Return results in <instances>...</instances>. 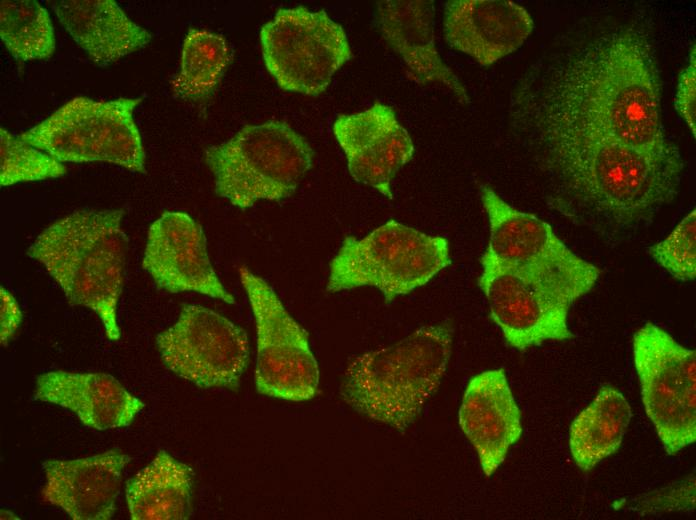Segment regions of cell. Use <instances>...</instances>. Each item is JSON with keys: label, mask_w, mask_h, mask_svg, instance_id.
Masks as SVG:
<instances>
[{"label": "cell", "mask_w": 696, "mask_h": 520, "mask_svg": "<svg viewBox=\"0 0 696 520\" xmlns=\"http://www.w3.org/2000/svg\"><path fill=\"white\" fill-rule=\"evenodd\" d=\"M631 418V406L619 390L600 388L570 426L569 448L576 465L587 471L615 453Z\"/></svg>", "instance_id": "23"}, {"label": "cell", "mask_w": 696, "mask_h": 520, "mask_svg": "<svg viewBox=\"0 0 696 520\" xmlns=\"http://www.w3.org/2000/svg\"><path fill=\"white\" fill-rule=\"evenodd\" d=\"M0 37L23 61L46 60L55 52V33L48 11L34 0L0 2Z\"/></svg>", "instance_id": "25"}, {"label": "cell", "mask_w": 696, "mask_h": 520, "mask_svg": "<svg viewBox=\"0 0 696 520\" xmlns=\"http://www.w3.org/2000/svg\"><path fill=\"white\" fill-rule=\"evenodd\" d=\"M650 256L677 280L696 277V213L687 214L662 241L648 249Z\"/></svg>", "instance_id": "27"}, {"label": "cell", "mask_w": 696, "mask_h": 520, "mask_svg": "<svg viewBox=\"0 0 696 520\" xmlns=\"http://www.w3.org/2000/svg\"><path fill=\"white\" fill-rule=\"evenodd\" d=\"M480 191L489 222L481 260L534 276L574 301L593 289L600 269L568 248L547 222L511 206L487 185Z\"/></svg>", "instance_id": "8"}, {"label": "cell", "mask_w": 696, "mask_h": 520, "mask_svg": "<svg viewBox=\"0 0 696 520\" xmlns=\"http://www.w3.org/2000/svg\"><path fill=\"white\" fill-rule=\"evenodd\" d=\"M449 323L423 326L398 342L354 358L343 400L365 417L404 430L437 391L452 350Z\"/></svg>", "instance_id": "4"}, {"label": "cell", "mask_w": 696, "mask_h": 520, "mask_svg": "<svg viewBox=\"0 0 696 520\" xmlns=\"http://www.w3.org/2000/svg\"><path fill=\"white\" fill-rule=\"evenodd\" d=\"M675 109L696 137V49L693 44L686 67L678 77Z\"/></svg>", "instance_id": "28"}, {"label": "cell", "mask_w": 696, "mask_h": 520, "mask_svg": "<svg viewBox=\"0 0 696 520\" xmlns=\"http://www.w3.org/2000/svg\"><path fill=\"white\" fill-rule=\"evenodd\" d=\"M533 28L528 11L508 0H454L445 7L447 42L482 66L516 51Z\"/></svg>", "instance_id": "18"}, {"label": "cell", "mask_w": 696, "mask_h": 520, "mask_svg": "<svg viewBox=\"0 0 696 520\" xmlns=\"http://www.w3.org/2000/svg\"><path fill=\"white\" fill-rule=\"evenodd\" d=\"M384 40L402 58L408 77L418 84L437 83L468 103L465 87L442 61L435 42L434 2L387 0L377 4Z\"/></svg>", "instance_id": "19"}, {"label": "cell", "mask_w": 696, "mask_h": 520, "mask_svg": "<svg viewBox=\"0 0 696 520\" xmlns=\"http://www.w3.org/2000/svg\"><path fill=\"white\" fill-rule=\"evenodd\" d=\"M163 364L201 388H235L247 366L242 328L200 305H185L177 321L157 335Z\"/></svg>", "instance_id": "12"}, {"label": "cell", "mask_w": 696, "mask_h": 520, "mask_svg": "<svg viewBox=\"0 0 696 520\" xmlns=\"http://www.w3.org/2000/svg\"><path fill=\"white\" fill-rule=\"evenodd\" d=\"M450 264L446 238L389 220L362 238L343 240L330 262L327 290L371 286L391 302L425 285Z\"/></svg>", "instance_id": "6"}, {"label": "cell", "mask_w": 696, "mask_h": 520, "mask_svg": "<svg viewBox=\"0 0 696 520\" xmlns=\"http://www.w3.org/2000/svg\"><path fill=\"white\" fill-rule=\"evenodd\" d=\"M313 156L308 142L279 121L246 125L205 151L216 193L242 209L289 197L312 167Z\"/></svg>", "instance_id": "5"}, {"label": "cell", "mask_w": 696, "mask_h": 520, "mask_svg": "<svg viewBox=\"0 0 696 520\" xmlns=\"http://www.w3.org/2000/svg\"><path fill=\"white\" fill-rule=\"evenodd\" d=\"M34 399L66 408L100 431L127 427L144 408L116 378L99 372L43 373L36 379Z\"/></svg>", "instance_id": "20"}, {"label": "cell", "mask_w": 696, "mask_h": 520, "mask_svg": "<svg viewBox=\"0 0 696 520\" xmlns=\"http://www.w3.org/2000/svg\"><path fill=\"white\" fill-rule=\"evenodd\" d=\"M633 359L646 414L676 455L696 440V352L649 322L633 336Z\"/></svg>", "instance_id": "9"}, {"label": "cell", "mask_w": 696, "mask_h": 520, "mask_svg": "<svg viewBox=\"0 0 696 520\" xmlns=\"http://www.w3.org/2000/svg\"><path fill=\"white\" fill-rule=\"evenodd\" d=\"M192 484L191 467L160 450L126 483V502L131 519H188Z\"/></svg>", "instance_id": "22"}, {"label": "cell", "mask_w": 696, "mask_h": 520, "mask_svg": "<svg viewBox=\"0 0 696 520\" xmlns=\"http://www.w3.org/2000/svg\"><path fill=\"white\" fill-rule=\"evenodd\" d=\"M140 98L75 97L19 137L60 162H105L145 170V151L134 111Z\"/></svg>", "instance_id": "7"}, {"label": "cell", "mask_w": 696, "mask_h": 520, "mask_svg": "<svg viewBox=\"0 0 696 520\" xmlns=\"http://www.w3.org/2000/svg\"><path fill=\"white\" fill-rule=\"evenodd\" d=\"M22 311L15 297L0 287V342L6 346L22 321Z\"/></svg>", "instance_id": "29"}, {"label": "cell", "mask_w": 696, "mask_h": 520, "mask_svg": "<svg viewBox=\"0 0 696 520\" xmlns=\"http://www.w3.org/2000/svg\"><path fill=\"white\" fill-rule=\"evenodd\" d=\"M481 265L478 285L509 346L523 351L573 338L568 327V312L575 302L571 297L519 270L485 260Z\"/></svg>", "instance_id": "13"}, {"label": "cell", "mask_w": 696, "mask_h": 520, "mask_svg": "<svg viewBox=\"0 0 696 520\" xmlns=\"http://www.w3.org/2000/svg\"><path fill=\"white\" fill-rule=\"evenodd\" d=\"M265 65L284 90L316 96L352 56L346 33L324 10L280 9L260 31Z\"/></svg>", "instance_id": "10"}, {"label": "cell", "mask_w": 696, "mask_h": 520, "mask_svg": "<svg viewBox=\"0 0 696 520\" xmlns=\"http://www.w3.org/2000/svg\"><path fill=\"white\" fill-rule=\"evenodd\" d=\"M142 267L170 293L197 292L235 303L213 269L202 227L187 213L166 211L150 225Z\"/></svg>", "instance_id": "14"}, {"label": "cell", "mask_w": 696, "mask_h": 520, "mask_svg": "<svg viewBox=\"0 0 696 520\" xmlns=\"http://www.w3.org/2000/svg\"><path fill=\"white\" fill-rule=\"evenodd\" d=\"M46 3L75 43L97 65L116 62L151 41V33L132 21L113 0Z\"/></svg>", "instance_id": "21"}, {"label": "cell", "mask_w": 696, "mask_h": 520, "mask_svg": "<svg viewBox=\"0 0 696 520\" xmlns=\"http://www.w3.org/2000/svg\"><path fill=\"white\" fill-rule=\"evenodd\" d=\"M66 172L62 162L0 128L1 186L57 178Z\"/></svg>", "instance_id": "26"}, {"label": "cell", "mask_w": 696, "mask_h": 520, "mask_svg": "<svg viewBox=\"0 0 696 520\" xmlns=\"http://www.w3.org/2000/svg\"><path fill=\"white\" fill-rule=\"evenodd\" d=\"M239 276L256 323L257 391L289 401L312 399L318 391L319 368L307 331L263 278L245 266Z\"/></svg>", "instance_id": "11"}, {"label": "cell", "mask_w": 696, "mask_h": 520, "mask_svg": "<svg viewBox=\"0 0 696 520\" xmlns=\"http://www.w3.org/2000/svg\"><path fill=\"white\" fill-rule=\"evenodd\" d=\"M130 457L117 449L89 457L42 463L44 502L73 520H108L116 510L122 473Z\"/></svg>", "instance_id": "16"}, {"label": "cell", "mask_w": 696, "mask_h": 520, "mask_svg": "<svg viewBox=\"0 0 696 520\" xmlns=\"http://www.w3.org/2000/svg\"><path fill=\"white\" fill-rule=\"evenodd\" d=\"M122 210L73 212L45 228L28 249L72 305L94 311L111 341L120 338L117 305L125 273Z\"/></svg>", "instance_id": "3"}, {"label": "cell", "mask_w": 696, "mask_h": 520, "mask_svg": "<svg viewBox=\"0 0 696 520\" xmlns=\"http://www.w3.org/2000/svg\"><path fill=\"white\" fill-rule=\"evenodd\" d=\"M458 419L490 477L522 434L521 412L503 369L483 371L469 380Z\"/></svg>", "instance_id": "17"}, {"label": "cell", "mask_w": 696, "mask_h": 520, "mask_svg": "<svg viewBox=\"0 0 696 520\" xmlns=\"http://www.w3.org/2000/svg\"><path fill=\"white\" fill-rule=\"evenodd\" d=\"M530 82L630 147L656 154L679 152L665 133L651 37L635 23L575 37L553 51Z\"/></svg>", "instance_id": "2"}, {"label": "cell", "mask_w": 696, "mask_h": 520, "mask_svg": "<svg viewBox=\"0 0 696 520\" xmlns=\"http://www.w3.org/2000/svg\"><path fill=\"white\" fill-rule=\"evenodd\" d=\"M332 129L351 176L392 199V180L414 153L412 139L393 109L376 102L362 112L339 115Z\"/></svg>", "instance_id": "15"}, {"label": "cell", "mask_w": 696, "mask_h": 520, "mask_svg": "<svg viewBox=\"0 0 696 520\" xmlns=\"http://www.w3.org/2000/svg\"><path fill=\"white\" fill-rule=\"evenodd\" d=\"M516 104L517 119L539 151L551 204L566 217L623 232L651 221L677 196L684 169L680 152L630 147L531 83Z\"/></svg>", "instance_id": "1"}, {"label": "cell", "mask_w": 696, "mask_h": 520, "mask_svg": "<svg viewBox=\"0 0 696 520\" xmlns=\"http://www.w3.org/2000/svg\"><path fill=\"white\" fill-rule=\"evenodd\" d=\"M232 51L220 34L189 29L181 51L180 69L172 81L174 93L198 100L210 95L231 62Z\"/></svg>", "instance_id": "24"}]
</instances>
